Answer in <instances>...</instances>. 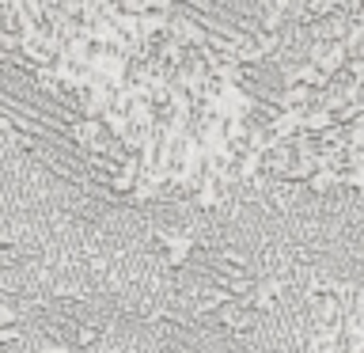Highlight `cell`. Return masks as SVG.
<instances>
[{"mask_svg":"<svg viewBox=\"0 0 364 353\" xmlns=\"http://www.w3.org/2000/svg\"><path fill=\"white\" fill-rule=\"evenodd\" d=\"M0 175H4V159H0Z\"/></svg>","mask_w":364,"mask_h":353,"instance_id":"2","label":"cell"},{"mask_svg":"<svg viewBox=\"0 0 364 353\" xmlns=\"http://www.w3.org/2000/svg\"><path fill=\"white\" fill-rule=\"evenodd\" d=\"M0 327H23V312L4 296H0Z\"/></svg>","mask_w":364,"mask_h":353,"instance_id":"1","label":"cell"}]
</instances>
